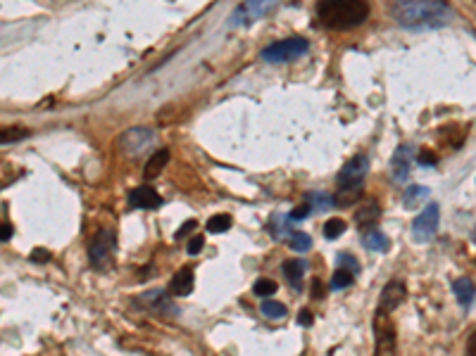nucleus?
<instances>
[{
	"label": "nucleus",
	"instance_id": "f257e3e1",
	"mask_svg": "<svg viewBox=\"0 0 476 356\" xmlns=\"http://www.w3.org/2000/svg\"><path fill=\"white\" fill-rule=\"evenodd\" d=\"M390 14L400 27L424 31L440 29L450 22V5L445 0H395Z\"/></svg>",
	"mask_w": 476,
	"mask_h": 356
},
{
	"label": "nucleus",
	"instance_id": "f03ea898",
	"mask_svg": "<svg viewBox=\"0 0 476 356\" xmlns=\"http://www.w3.org/2000/svg\"><path fill=\"white\" fill-rule=\"evenodd\" d=\"M317 17L327 29H355L367 22L369 5L367 0H319Z\"/></svg>",
	"mask_w": 476,
	"mask_h": 356
},
{
	"label": "nucleus",
	"instance_id": "7ed1b4c3",
	"mask_svg": "<svg viewBox=\"0 0 476 356\" xmlns=\"http://www.w3.org/2000/svg\"><path fill=\"white\" fill-rule=\"evenodd\" d=\"M367 172H369L367 154H358V157H353L350 162H345V167L340 169L338 178H336L334 202L340 204V207H348L350 202H355V200L362 195Z\"/></svg>",
	"mask_w": 476,
	"mask_h": 356
},
{
	"label": "nucleus",
	"instance_id": "20e7f679",
	"mask_svg": "<svg viewBox=\"0 0 476 356\" xmlns=\"http://www.w3.org/2000/svg\"><path fill=\"white\" fill-rule=\"evenodd\" d=\"M308 50H310L308 38L290 36V38H284V41H277V43L267 45V48L260 53V57H262L264 62L281 64V62H293V59L303 57Z\"/></svg>",
	"mask_w": 476,
	"mask_h": 356
},
{
	"label": "nucleus",
	"instance_id": "39448f33",
	"mask_svg": "<svg viewBox=\"0 0 476 356\" xmlns=\"http://www.w3.org/2000/svg\"><path fill=\"white\" fill-rule=\"evenodd\" d=\"M277 5H279V0H245L243 5H238V8L234 10L229 24H231V27H250V24H255L258 19L267 17Z\"/></svg>",
	"mask_w": 476,
	"mask_h": 356
},
{
	"label": "nucleus",
	"instance_id": "423d86ee",
	"mask_svg": "<svg viewBox=\"0 0 476 356\" xmlns=\"http://www.w3.org/2000/svg\"><path fill=\"white\" fill-rule=\"evenodd\" d=\"M114 257V233L112 230H100L98 235L88 245V259H91V266L98 271L110 269Z\"/></svg>",
	"mask_w": 476,
	"mask_h": 356
},
{
	"label": "nucleus",
	"instance_id": "0eeeda50",
	"mask_svg": "<svg viewBox=\"0 0 476 356\" xmlns=\"http://www.w3.org/2000/svg\"><path fill=\"white\" fill-rule=\"evenodd\" d=\"M438 223H440V209L438 204L431 202L422 214L412 221V235L417 243H429L436 233H438Z\"/></svg>",
	"mask_w": 476,
	"mask_h": 356
},
{
	"label": "nucleus",
	"instance_id": "6e6552de",
	"mask_svg": "<svg viewBox=\"0 0 476 356\" xmlns=\"http://www.w3.org/2000/svg\"><path fill=\"white\" fill-rule=\"evenodd\" d=\"M374 333H377V354H393L395 352V328L390 323L388 312L377 309L374 316Z\"/></svg>",
	"mask_w": 476,
	"mask_h": 356
},
{
	"label": "nucleus",
	"instance_id": "1a4fd4ad",
	"mask_svg": "<svg viewBox=\"0 0 476 356\" xmlns=\"http://www.w3.org/2000/svg\"><path fill=\"white\" fill-rule=\"evenodd\" d=\"M153 140H155V133L150 131V128H145V126H134V128H129L127 133L122 135V152L124 154H129V157H136V154H141L145 152V150L153 145Z\"/></svg>",
	"mask_w": 476,
	"mask_h": 356
},
{
	"label": "nucleus",
	"instance_id": "9d476101",
	"mask_svg": "<svg viewBox=\"0 0 476 356\" xmlns=\"http://www.w3.org/2000/svg\"><path fill=\"white\" fill-rule=\"evenodd\" d=\"M412 162H414V148L412 145H400L393 152V157H390V176L395 178V183H408Z\"/></svg>",
	"mask_w": 476,
	"mask_h": 356
},
{
	"label": "nucleus",
	"instance_id": "9b49d317",
	"mask_svg": "<svg viewBox=\"0 0 476 356\" xmlns=\"http://www.w3.org/2000/svg\"><path fill=\"white\" fill-rule=\"evenodd\" d=\"M405 297H408V290H405V283L403 280H390L388 285H386L384 290H381V297H379V309L381 312H393V309H398L400 304L405 302Z\"/></svg>",
	"mask_w": 476,
	"mask_h": 356
},
{
	"label": "nucleus",
	"instance_id": "f8f14e48",
	"mask_svg": "<svg viewBox=\"0 0 476 356\" xmlns=\"http://www.w3.org/2000/svg\"><path fill=\"white\" fill-rule=\"evenodd\" d=\"M129 204L136 209H158L160 204H162V197H160L155 188L141 185V188H134L131 193H129Z\"/></svg>",
	"mask_w": 476,
	"mask_h": 356
},
{
	"label": "nucleus",
	"instance_id": "ddd939ff",
	"mask_svg": "<svg viewBox=\"0 0 476 356\" xmlns=\"http://www.w3.org/2000/svg\"><path fill=\"white\" fill-rule=\"evenodd\" d=\"M379 217H381V207L377 200H364L358 207V212H355V223H358L360 230H369V228H374Z\"/></svg>",
	"mask_w": 476,
	"mask_h": 356
},
{
	"label": "nucleus",
	"instance_id": "4468645a",
	"mask_svg": "<svg viewBox=\"0 0 476 356\" xmlns=\"http://www.w3.org/2000/svg\"><path fill=\"white\" fill-rule=\"evenodd\" d=\"M169 292L177 295V297H186V295L193 292V269L184 266L181 271H177L169 283Z\"/></svg>",
	"mask_w": 476,
	"mask_h": 356
},
{
	"label": "nucleus",
	"instance_id": "2eb2a0df",
	"mask_svg": "<svg viewBox=\"0 0 476 356\" xmlns=\"http://www.w3.org/2000/svg\"><path fill=\"white\" fill-rule=\"evenodd\" d=\"M453 292H455V297H458V302L462 304L464 309H469L476 297V285L469 278H458L453 283Z\"/></svg>",
	"mask_w": 476,
	"mask_h": 356
},
{
	"label": "nucleus",
	"instance_id": "dca6fc26",
	"mask_svg": "<svg viewBox=\"0 0 476 356\" xmlns=\"http://www.w3.org/2000/svg\"><path fill=\"white\" fill-rule=\"evenodd\" d=\"M362 245L369 249V252H388L390 240L386 238V233H381L379 228H369V230H364Z\"/></svg>",
	"mask_w": 476,
	"mask_h": 356
},
{
	"label": "nucleus",
	"instance_id": "f3484780",
	"mask_svg": "<svg viewBox=\"0 0 476 356\" xmlns=\"http://www.w3.org/2000/svg\"><path fill=\"white\" fill-rule=\"evenodd\" d=\"M167 162H169V150H158V152L148 159V164L143 167V176L155 178L158 174H162V169L167 167Z\"/></svg>",
	"mask_w": 476,
	"mask_h": 356
},
{
	"label": "nucleus",
	"instance_id": "a211bd4d",
	"mask_svg": "<svg viewBox=\"0 0 476 356\" xmlns=\"http://www.w3.org/2000/svg\"><path fill=\"white\" fill-rule=\"evenodd\" d=\"M284 275L288 278V283L293 285L295 290L303 288V275H305V262L303 259H290V262L284 264Z\"/></svg>",
	"mask_w": 476,
	"mask_h": 356
},
{
	"label": "nucleus",
	"instance_id": "6ab92c4d",
	"mask_svg": "<svg viewBox=\"0 0 476 356\" xmlns=\"http://www.w3.org/2000/svg\"><path fill=\"white\" fill-rule=\"evenodd\" d=\"M141 302L148 304V307H153L155 312H160V314H174V312H177V309H174L172 304H169V299L164 297L162 290H153V292L143 295Z\"/></svg>",
	"mask_w": 476,
	"mask_h": 356
},
{
	"label": "nucleus",
	"instance_id": "aec40b11",
	"mask_svg": "<svg viewBox=\"0 0 476 356\" xmlns=\"http://www.w3.org/2000/svg\"><path fill=\"white\" fill-rule=\"evenodd\" d=\"M29 138V128L24 126H0V145L17 143V140Z\"/></svg>",
	"mask_w": 476,
	"mask_h": 356
},
{
	"label": "nucleus",
	"instance_id": "412c9836",
	"mask_svg": "<svg viewBox=\"0 0 476 356\" xmlns=\"http://www.w3.org/2000/svg\"><path fill=\"white\" fill-rule=\"evenodd\" d=\"M355 283V273L343 266H338V271L334 273L331 278V290H343V288H350Z\"/></svg>",
	"mask_w": 476,
	"mask_h": 356
},
{
	"label": "nucleus",
	"instance_id": "4be33fe9",
	"mask_svg": "<svg viewBox=\"0 0 476 356\" xmlns=\"http://www.w3.org/2000/svg\"><path fill=\"white\" fill-rule=\"evenodd\" d=\"M260 309H262V314L267 316V318H284V316L288 314V309H286L281 302H277V299H264Z\"/></svg>",
	"mask_w": 476,
	"mask_h": 356
},
{
	"label": "nucleus",
	"instance_id": "5701e85b",
	"mask_svg": "<svg viewBox=\"0 0 476 356\" xmlns=\"http://www.w3.org/2000/svg\"><path fill=\"white\" fill-rule=\"evenodd\" d=\"M288 245L293 252H308V249L312 247V240H310L308 233H290Z\"/></svg>",
	"mask_w": 476,
	"mask_h": 356
},
{
	"label": "nucleus",
	"instance_id": "b1692460",
	"mask_svg": "<svg viewBox=\"0 0 476 356\" xmlns=\"http://www.w3.org/2000/svg\"><path fill=\"white\" fill-rule=\"evenodd\" d=\"M231 228V217L229 214H217L208 221V230L210 233H227Z\"/></svg>",
	"mask_w": 476,
	"mask_h": 356
},
{
	"label": "nucleus",
	"instance_id": "393cba45",
	"mask_svg": "<svg viewBox=\"0 0 476 356\" xmlns=\"http://www.w3.org/2000/svg\"><path fill=\"white\" fill-rule=\"evenodd\" d=\"M345 221L343 219H331V221H327L324 223V238L327 240H336V238H340V235L345 233Z\"/></svg>",
	"mask_w": 476,
	"mask_h": 356
},
{
	"label": "nucleus",
	"instance_id": "a878e982",
	"mask_svg": "<svg viewBox=\"0 0 476 356\" xmlns=\"http://www.w3.org/2000/svg\"><path fill=\"white\" fill-rule=\"evenodd\" d=\"M429 197V190L422 188V185H410V190L405 193V207H414L419 204V200Z\"/></svg>",
	"mask_w": 476,
	"mask_h": 356
},
{
	"label": "nucleus",
	"instance_id": "bb28decb",
	"mask_svg": "<svg viewBox=\"0 0 476 356\" xmlns=\"http://www.w3.org/2000/svg\"><path fill=\"white\" fill-rule=\"evenodd\" d=\"M334 195H327V193H314L312 195V209L314 212H327V209L334 207Z\"/></svg>",
	"mask_w": 476,
	"mask_h": 356
},
{
	"label": "nucleus",
	"instance_id": "cd10ccee",
	"mask_svg": "<svg viewBox=\"0 0 476 356\" xmlns=\"http://www.w3.org/2000/svg\"><path fill=\"white\" fill-rule=\"evenodd\" d=\"M255 295L258 297H269V295H274L277 292V283L274 280H269V278H260L258 283H255Z\"/></svg>",
	"mask_w": 476,
	"mask_h": 356
},
{
	"label": "nucleus",
	"instance_id": "c85d7f7f",
	"mask_svg": "<svg viewBox=\"0 0 476 356\" xmlns=\"http://www.w3.org/2000/svg\"><path fill=\"white\" fill-rule=\"evenodd\" d=\"M310 212H312V204L305 202V204H300L298 209H293V212L288 214V219L290 221H303L305 217H310Z\"/></svg>",
	"mask_w": 476,
	"mask_h": 356
},
{
	"label": "nucleus",
	"instance_id": "c756f323",
	"mask_svg": "<svg viewBox=\"0 0 476 356\" xmlns=\"http://www.w3.org/2000/svg\"><path fill=\"white\" fill-rule=\"evenodd\" d=\"M338 266L353 271V273H360V264L355 262V257H350V254H340V257H338Z\"/></svg>",
	"mask_w": 476,
	"mask_h": 356
},
{
	"label": "nucleus",
	"instance_id": "7c9ffc66",
	"mask_svg": "<svg viewBox=\"0 0 476 356\" xmlns=\"http://www.w3.org/2000/svg\"><path fill=\"white\" fill-rule=\"evenodd\" d=\"M203 247H205V238L203 235H195V238H190V243H188V254H198Z\"/></svg>",
	"mask_w": 476,
	"mask_h": 356
},
{
	"label": "nucleus",
	"instance_id": "2f4dec72",
	"mask_svg": "<svg viewBox=\"0 0 476 356\" xmlns=\"http://www.w3.org/2000/svg\"><path fill=\"white\" fill-rule=\"evenodd\" d=\"M32 259H34V262H38V264H43V262H48V259H50V252H48V249H43V247H36L32 252Z\"/></svg>",
	"mask_w": 476,
	"mask_h": 356
},
{
	"label": "nucleus",
	"instance_id": "473e14b6",
	"mask_svg": "<svg viewBox=\"0 0 476 356\" xmlns=\"http://www.w3.org/2000/svg\"><path fill=\"white\" fill-rule=\"evenodd\" d=\"M436 162H438V157H436L434 152H422V154H419V164H424V167H434Z\"/></svg>",
	"mask_w": 476,
	"mask_h": 356
},
{
	"label": "nucleus",
	"instance_id": "72a5a7b5",
	"mask_svg": "<svg viewBox=\"0 0 476 356\" xmlns=\"http://www.w3.org/2000/svg\"><path fill=\"white\" fill-rule=\"evenodd\" d=\"M195 225H198V223H195V221H186V223H184V225H181V228H179V230H177V240L186 238V235L190 233V230H195Z\"/></svg>",
	"mask_w": 476,
	"mask_h": 356
},
{
	"label": "nucleus",
	"instance_id": "f704fd0d",
	"mask_svg": "<svg viewBox=\"0 0 476 356\" xmlns=\"http://www.w3.org/2000/svg\"><path fill=\"white\" fill-rule=\"evenodd\" d=\"M298 323L305 325V328H308V325H312V314H310L308 309H303V312L298 314Z\"/></svg>",
	"mask_w": 476,
	"mask_h": 356
},
{
	"label": "nucleus",
	"instance_id": "c9c22d12",
	"mask_svg": "<svg viewBox=\"0 0 476 356\" xmlns=\"http://www.w3.org/2000/svg\"><path fill=\"white\" fill-rule=\"evenodd\" d=\"M10 238H12V225L0 223V240H10Z\"/></svg>",
	"mask_w": 476,
	"mask_h": 356
},
{
	"label": "nucleus",
	"instance_id": "e433bc0d",
	"mask_svg": "<svg viewBox=\"0 0 476 356\" xmlns=\"http://www.w3.org/2000/svg\"><path fill=\"white\" fill-rule=\"evenodd\" d=\"M312 295L317 299H322L324 297V290H322V283H319V280H314V285H312Z\"/></svg>",
	"mask_w": 476,
	"mask_h": 356
},
{
	"label": "nucleus",
	"instance_id": "4c0bfd02",
	"mask_svg": "<svg viewBox=\"0 0 476 356\" xmlns=\"http://www.w3.org/2000/svg\"><path fill=\"white\" fill-rule=\"evenodd\" d=\"M467 354L476 356V333H472V338H469V342H467Z\"/></svg>",
	"mask_w": 476,
	"mask_h": 356
},
{
	"label": "nucleus",
	"instance_id": "58836bf2",
	"mask_svg": "<svg viewBox=\"0 0 476 356\" xmlns=\"http://www.w3.org/2000/svg\"><path fill=\"white\" fill-rule=\"evenodd\" d=\"M474 240H476V230H474Z\"/></svg>",
	"mask_w": 476,
	"mask_h": 356
}]
</instances>
